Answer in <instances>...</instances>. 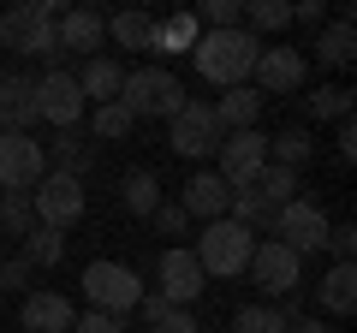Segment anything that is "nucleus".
Masks as SVG:
<instances>
[{"label":"nucleus","instance_id":"f257e3e1","mask_svg":"<svg viewBox=\"0 0 357 333\" xmlns=\"http://www.w3.org/2000/svg\"><path fill=\"white\" fill-rule=\"evenodd\" d=\"M256 54H262V42L238 24V30H203V36H197V48H191V60H197V72H203L208 84L238 90V84H250Z\"/></svg>","mask_w":357,"mask_h":333},{"label":"nucleus","instance_id":"f03ea898","mask_svg":"<svg viewBox=\"0 0 357 333\" xmlns=\"http://www.w3.org/2000/svg\"><path fill=\"white\" fill-rule=\"evenodd\" d=\"M60 18H66V6H60V0L13 6V13L0 18V48L24 54V60H48V65H60L66 54H60V42H54V24H60Z\"/></svg>","mask_w":357,"mask_h":333},{"label":"nucleus","instance_id":"7ed1b4c3","mask_svg":"<svg viewBox=\"0 0 357 333\" xmlns=\"http://www.w3.org/2000/svg\"><path fill=\"white\" fill-rule=\"evenodd\" d=\"M119 107L131 119H173L185 107V84L167 65H131L126 84H119Z\"/></svg>","mask_w":357,"mask_h":333},{"label":"nucleus","instance_id":"20e7f679","mask_svg":"<svg viewBox=\"0 0 357 333\" xmlns=\"http://www.w3.org/2000/svg\"><path fill=\"white\" fill-rule=\"evenodd\" d=\"M250 250H256V232H244L238 220H208L203 238H197V268H203V280H232V274L250 268Z\"/></svg>","mask_w":357,"mask_h":333},{"label":"nucleus","instance_id":"39448f33","mask_svg":"<svg viewBox=\"0 0 357 333\" xmlns=\"http://www.w3.org/2000/svg\"><path fill=\"white\" fill-rule=\"evenodd\" d=\"M137 297H143L137 268H126V262H89V268H84V304L89 309L126 321L131 309H137Z\"/></svg>","mask_w":357,"mask_h":333},{"label":"nucleus","instance_id":"423d86ee","mask_svg":"<svg viewBox=\"0 0 357 333\" xmlns=\"http://www.w3.org/2000/svg\"><path fill=\"white\" fill-rule=\"evenodd\" d=\"M84 179H72V173H60V166H48L36 179V191H30V215L42 220L48 232H66V226H77L84 220Z\"/></svg>","mask_w":357,"mask_h":333},{"label":"nucleus","instance_id":"0eeeda50","mask_svg":"<svg viewBox=\"0 0 357 333\" xmlns=\"http://www.w3.org/2000/svg\"><path fill=\"white\" fill-rule=\"evenodd\" d=\"M36 84V119H48L54 131H77V119H84V90H77V77L66 72V65H48L42 77H30Z\"/></svg>","mask_w":357,"mask_h":333},{"label":"nucleus","instance_id":"6e6552de","mask_svg":"<svg viewBox=\"0 0 357 333\" xmlns=\"http://www.w3.org/2000/svg\"><path fill=\"white\" fill-rule=\"evenodd\" d=\"M220 119H215V107L208 102H185L173 119H167V143H173V155H185V161H203V155H215L220 149Z\"/></svg>","mask_w":357,"mask_h":333},{"label":"nucleus","instance_id":"1a4fd4ad","mask_svg":"<svg viewBox=\"0 0 357 333\" xmlns=\"http://www.w3.org/2000/svg\"><path fill=\"white\" fill-rule=\"evenodd\" d=\"M220 185H227V191H250L256 179H262V166H268V137L262 131H227V137H220Z\"/></svg>","mask_w":357,"mask_h":333},{"label":"nucleus","instance_id":"9d476101","mask_svg":"<svg viewBox=\"0 0 357 333\" xmlns=\"http://www.w3.org/2000/svg\"><path fill=\"white\" fill-rule=\"evenodd\" d=\"M328 226H333V220L321 215V203H310V196H292V203H286L280 215H274V238H280L298 262H304V256H316L321 244H328Z\"/></svg>","mask_w":357,"mask_h":333},{"label":"nucleus","instance_id":"9b49d317","mask_svg":"<svg viewBox=\"0 0 357 333\" xmlns=\"http://www.w3.org/2000/svg\"><path fill=\"white\" fill-rule=\"evenodd\" d=\"M42 173L48 149L36 143V131H0V191H36Z\"/></svg>","mask_w":357,"mask_h":333},{"label":"nucleus","instance_id":"f8f14e48","mask_svg":"<svg viewBox=\"0 0 357 333\" xmlns=\"http://www.w3.org/2000/svg\"><path fill=\"white\" fill-rule=\"evenodd\" d=\"M250 286L256 292H268V297H286V292H298V280H304V262L286 250L280 238H256V250H250Z\"/></svg>","mask_w":357,"mask_h":333},{"label":"nucleus","instance_id":"ddd939ff","mask_svg":"<svg viewBox=\"0 0 357 333\" xmlns=\"http://www.w3.org/2000/svg\"><path fill=\"white\" fill-rule=\"evenodd\" d=\"M250 77H256V84H250L256 95H292L298 84L310 77V60H304L298 48H280V42H274V48L256 54V72H250Z\"/></svg>","mask_w":357,"mask_h":333},{"label":"nucleus","instance_id":"4468645a","mask_svg":"<svg viewBox=\"0 0 357 333\" xmlns=\"http://www.w3.org/2000/svg\"><path fill=\"white\" fill-rule=\"evenodd\" d=\"M203 268H197V256L185 250V244H173V250H161V297L173 309H191L197 297H203Z\"/></svg>","mask_w":357,"mask_h":333},{"label":"nucleus","instance_id":"2eb2a0df","mask_svg":"<svg viewBox=\"0 0 357 333\" xmlns=\"http://www.w3.org/2000/svg\"><path fill=\"white\" fill-rule=\"evenodd\" d=\"M18 321H24V333H72L77 309H72V297H60V292H24Z\"/></svg>","mask_w":357,"mask_h":333},{"label":"nucleus","instance_id":"dca6fc26","mask_svg":"<svg viewBox=\"0 0 357 333\" xmlns=\"http://www.w3.org/2000/svg\"><path fill=\"white\" fill-rule=\"evenodd\" d=\"M102 36H107V18L89 13V6H66V18L54 24L60 54H89V48H102Z\"/></svg>","mask_w":357,"mask_h":333},{"label":"nucleus","instance_id":"f3484780","mask_svg":"<svg viewBox=\"0 0 357 333\" xmlns=\"http://www.w3.org/2000/svg\"><path fill=\"white\" fill-rule=\"evenodd\" d=\"M36 125V84L30 77H0V131Z\"/></svg>","mask_w":357,"mask_h":333},{"label":"nucleus","instance_id":"a211bd4d","mask_svg":"<svg viewBox=\"0 0 357 333\" xmlns=\"http://www.w3.org/2000/svg\"><path fill=\"white\" fill-rule=\"evenodd\" d=\"M77 77V90H84V102H119V84H126V72H119V60H107V54H89L84 60V72H72Z\"/></svg>","mask_w":357,"mask_h":333},{"label":"nucleus","instance_id":"6ab92c4d","mask_svg":"<svg viewBox=\"0 0 357 333\" xmlns=\"http://www.w3.org/2000/svg\"><path fill=\"white\" fill-rule=\"evenodd\" d=\"M227 203H232V191L220 185V173H197L191 185H185V215H197V220H220L227 215Z\"/></svg>","mask_w":357,"mask_h":333},{"label":"nucleus","instance_id":"aec40b11","mask_svg":"<svg viewBox=\"0 0 357 333\" xmlns=\"http://www.w3.org/2000/svg\"><path fill=\"white\" fill-rule=\"evenodd\" d=\"M316 297H321V316H351L357 309V268L351 262H333V268L321 274Z\"/></svg>","mask_w":357,"mask_h":333},{"label":"nucleus","instance_id":"412c9836","mask_svg":"<svg viewBox=\"0 0 357 333\" xmlns=\"http://www.w3.org/2000/svg\"><path fill=\"white\" fill-rule=\"evenodd\" d=\"M220 119V131H256V119H262V95L250 90V84H238V90H227L220 102H208Z\"/></svg>","mask_w":357,"mask_h":333},{"label":"nucleus","instance_id":"4be33fe9","mask_svg":"<svg viewBox=\"0 0 357 333\" xmlns=\"http://www.w3.org/2000/svg\"><path fill=\"white\" fill-rule=\"evenodd\" d=\"M197 48V18L191 13H173V18H155V36H149V54L173 60V54H191Z\"/></svg>","mask_w":357,"mask_h":333},{"label":"nucleus","instance_id":"5701e85b","mask_svg":"<svg viewBox=\"0 0 357 333\" xmlns=\"http://www.w3.org/2000/svg\"><path fill=\"white\" fill-rule=\"evenodd\" d=\"M351 54H357V30H351V18H333V24H321V36H316V60L321 65H351Z\"/></svg>","mask_w":357,"mask_h":333},{"label":"nucleus","instance_id":"b1692460","mask_svg":"<svg viewBox=\"0 0 357 333\" xmlns=\"http://www.w3.org/2000/svg\"><path fill=\"white\" fill-rule=\"evenodd\" d=\"M310 155H316V143H310V131H298V125H286V131L268 137V166H292V173H304Z\"/></svg>","mask_w":357,"mask_h":333},{"label":"nucleus","instance_id":"393cba45","mask_svg":"<svg viewBox=\"0 0 357 333\" xmlns=\"http://www.w3.org/2000/svg\"><path fill=\"white\" fill-rule=\"evenodd\" d=\"M42 149H48V166H60V173H72V179H84L89 161H96L77 131H54V143H42Z\"/></svg>","mask_w":357,"mask_h":333},{"label":"nucleus","instance_id":"a878e982","mask_svg":"<svg viewBox=\"0 0 357 333\" xmlns=\"http://www.w3.org/2000/svg\"><path fill=\"white\" fill-rule=\"evenodd\" d=\"M250 191H256V196H262V203H268V208H274V215H280V208H286V203H292V196H298V191H304V173H292V166H262V179H256V185H250Z\"/></svg>","mask_w":357,"mask_h":333},{"label":"nucleus","instance_id":"bb28decb","mask_svg":"<svg viewBox=\"0 0 357 333\" xmlns=\"http://www.w3.org/2000/svg\"><path fill=\"white\" fill-rule=\"evenodd\" d=\"M286 24H292V6H286V0H250V6H244V30H250L256 42L280 36Z\"/></svg>","mask_w":357,"mask_h":333},{"label":"nucleus","instance_id":"cd10ccee","mask_svg":"<svg viewBox=\"0 0 357 333\" xmlns=\"http://www.w3.org/2000/svg\"><path fill=\"white\" fill-rule=\"evenodd\" d=\"M36 215H30V191H0V238H30Z\"/></svg>","mask_w":357,"mask_h":333},{"label":"nucleus","instance_id":"c85d7f7f","mask_svg":"<svg viewBox=\"0 0 357 333\" xmlns=\"http://www.w3.org/2000/svg\"><path fill=\"white\" fill-rule=\"evenodd\" d=\"M119 203L131 208V215H155V208H161V185H155V173H126V179H119Z\"/></svg>","mask_w":357,"mask_h":333},{"label":"nucleus","instance_id":"c756f323","mask_svg":"<svg viewBox=\"0 0 357 333\" xmlns=\"http://www.w3.org/2000/svg\"><path fill=\"white\" fill-rule=\"evenodd\" d=\"M107 36H114L119 48H149L155 18H149V13H114V18H107Z\"/></svg>","mask_w":357,"mask_h":333},{"label":"nucleus","instance_id":"7c9ffc66","mask_svg":"<svg viewBox=\"0 0 357 333\" xmlns=\"http://www.w3.org/2000/svg\"><path fill=\"white\" fill-rule=\"evenodd\" d=\"M286 327H292V321L274 304H244L238 316H232V333H286Z\"/></svg>","mask_w":357,"mask_h":333},{"label":"nucleus","instance_id":"2f4dec72","mask_svg":"<svg viewBox=\"0 0 357 333\" xmlns=\"http://www.w3.org/2000/svg\"><path fill=\"white\" fill-rule=\"evenodd\" d=\"M60 256H66V232H48V226H42V232H30V238H24V262H30V274H36V268H54Z\"/></svg>","mask_w":357,"mask_h":333},{"label":"nucleus","instance_id":"473e14b6","mask_svg":"<svg viewBox=\"0 0 357 333\" xmlns=\"http://www.w3.org/2000/svg\"><path fill=\"white\" fill-rule=\"evenodd\" d=\"M131 125H137V119H131L119 102H102L96 114H89V137H102V143H114V137H131Z\"/></svg>","mask_w":357,"mask_h":333},{"label":"nucleus","instance_id":"72a5a7b5","mask_svg":"<svg viewBox=\"0 0 357 333\" xmlns=\"http://www.w3.org/2000/svg\"><path fill=\"white\" fill-rule=\"evenodd\" d=\"M310 114H316V119H345V114H351V90H340V84H321V90L310 95Z\"/></svg>","mask_w":357,"mask_h":333},{"label":"nucleus","instance_id":"f704fd0d","mask_svg":"<svg viewBox=\"0 0 357 333\" xmlns=\"http://www.w3.org/2000/svg\"><path fill=\"white\" fill-rule=\"evenodd\" d=\"M203 24L208 30H238L244 24V6H238V0H208V6H203Z\"/></svg>","mask_w":357,"mask_h":333},{"label":"nucleus","instance_id":"c9c22d12","mask_svg":"<svg viewBox=\"0 0 357 333\" xmlns=\"http://www.w3.org/2000/svg\"><path fill=\"white\" fill-rule=\"evenodd\" d=\"M72 333H131V327H126L119 316H102V309H84V316L72 321Z\"/></svg>","mask_w":357,"mask_h":333},{"label":"nucleus","instance_id":"e433bc0d","mask_svg":"<svg viewBox=\"0 0 357 333\" xmlns=\"http://www.w3.org/2000/svg\"><path fill=\"white\" fill-rule=\"evenodd\" d=\"M155 226H161L167 232V238H185V226H191V215H185V208H178V203H161V208H155Z\"/></svg>","mask_w":357,"mask_h":333},{"label":"nucleus","instance_id":"4c0bfd02","mask_svg":"<svg viewBox=\"0 0 357 333\" xmlns=\"http://www.w3.org/2000/svg\"><path fill=\"white\" fill-rule=\"evenodd\" d=\"M0 292H30V262L24 256L0 262Z\"/></svg>","mask_w":357,"mask_h":333},{"label":"nucleus","instance_id":"58836bf2","mask_svg":"<svg viewBox=\"0 0 357 333\" xmlns=\"http://www.w3.org/2000/svg\"><path fill=\"white\" fill-rule=\"evenodd\" d=\"M321 250H333V262H351L357 256V232L351 226H328V244Z\"/></svg>","mask_w":357,"mask_h":333},{"label":"nucleus","instance_id":"ea45409f","mask_svg":"<svg viewBox=\"0 0 357 333\" xmlns=\"http://www.w3.org/2000/svg\"><path fill=\"white\" fill-rule=\"evenodd\" d=\"M137 316H143V327H161V321L173 316V304H167L161 292H143V297H137Z\"/></svg>","mask_w":357,"mask_h":333},{"label":"nucleus","instance_id":"a19ab883","mask_svg":"<svg viewBox=\"0 0 357 333\" xmlns=\"http://www.w3.org/2000/svg\"><path fill=\"white\" fill-rule=\"evenodd\" d=\"M149 333H203V327H197V316H191V309H173V316H167L161 327H149Z\"/></svg>","mask_w":357,"mask_h":333},{"label":"nucleus","instance_id":"79ce46f5","mask_svg":"<svg viewBox=\"0 0 357 333\" xmlns=\"http://www.w3.org/2000/svg\"><path fill=\"white\" fill-rule=\"evenodd\" d=\"M292 18H298V24H316V30H321V0H298Z\"/></svg>","mask_w":357,"mask_h":333},{"label":"nucleus","instance_id":"37998d69","mask_svg":"<svg viewBox=\"0 0 357 333\" xmlns=\"http://www.w3.org/2000/svg\"><path fill=\"white\" fill-rule=\"evenodd\" d=\"M340 155H345V161H351V155H357V131H351V114L340 119Z\"/></svg>","mask_w":357,"mask_h":333},{"label":"nucleus","instance_id":"c03bdc74","mask_svg":"<svg viewBox=\"0 0 357 333\" xmlns=\"http://www.w3.org/2000/svg\"><path fill=\"white\" fill-rule=\"evenodd\" d=\"M286 333H333V327H328V321H321V316H298V321H292V327H286Z\"/></svg>","mask_w":357,"mask_h":333},{"label":"nucleus","instance_id":"a18cd8bd","mask_svg":"<svg viewBox=\"0 0 357 333\" xmlns=\"http://www.w3.org/2000/svg\"><path fill=\"white\" fill-rule=\"evenodd\" d=\"M0 297H6V292H0Z\"/></svg>","mask_w":357,"mask_h":333}]
</instances>
